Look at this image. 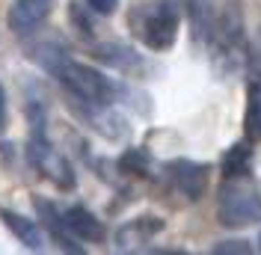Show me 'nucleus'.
I'll return each mask as SVG.
<instances>
[{
  "instance_id": "obj_12",
  "label": "nucleus",
  "mask_w": 261,
  "mask_h": 255,
  "mask_svg": "<svg viewBox=\"0 0 261 255\" xmlns=\"http://www.w3.org/2000/svg\"><path fill=\"white\" fill-rule=\"evenodd\" d=\"M252 169V148H249V140L246 143L231 145L223 158V175L226 178H246Z\"/></svg>"
},
{
  "instance_id": "obj_15",
  "label": "nucleus",
  "mask_w": 261,
  "mask_h": 255,
  "mask_svg": "<svg viewBox=\"0 0 261 255\" xmlns=\"http://www.w3.org/2000/svg\"><path fill=\"white\" fill-rule=\"evenodd\" d=\"M119 0H86V9H92L95 15H113Z\"/></svg>"
},
{
  "instance_id": "obj_10",
  "label": "nucleus",
  "mask_w": 261,
  "mask_h": 255,
  "mask_svg": "<svg viewBox=\"0 0 261 255\" xmlns=\"http://www.w3.org/2000/svg\"><path fill=\"white\" fill-rule=\"evenodd\" d=\"M244 134H246V140H249V143H261V65L258 63H252V68H249Z\"/></svg>"
},
{
  "instance_id": "obj_14",
  "label": "nucleus",
  "mask_w": 261,
  "mask_h": 255,
  "mask_svg": "<svg viewBox=\"0 0 261 255\" xmlns=\"http://www.w3.org/2000/svg\"><path fill=\"white\" fill-rule=\"evenodd\" d=\"M148 166H151V158L146 148H128L119 158V169L125 175H148Z\"/></svg>"
},
{
  "instance_id": "obj_2",
  "label": "nucleus",
  "mask_w": 261,
  "mask_h": 255,
  "mask_svg": "<svg viewBox=\"0 0 261 255\" xmlns=\"http://www.w3.org/2000/svg\"><path fill=\"white\" fill-rule=\"evenodd\" d=\"M27 119H30V140H27V163L39 175H45L60 190H71L74 187V169L65 160V155H60L54 143L48 140V119H45V107L30 104L27 107Z\"/></svg>"
},
{
  "instance_id": "obj_8",
  "label": "nucleus",
  "mask_w": 261,
  "mask_h": 255,
  "mask_svg": "<svg viewBox=\"0 0 261 255\" xmlns=\"http://www.w3.org/2000/svg\"><path fill=\"white\" fill-rule=\"evenodd\" d=\"M63 217H65L68 232H71L77 240H86V243H104V240H107V225L101 223L89 208L68 205L63 211Z\"/></svg>"
},
{
  "instance_id": "obj_16",
  "label": "nucleus",
  "mask_w": 261,
  "mask_h": 255,
  "mask_svg": "<svg viewBox=\"0 0 261 255\" xmlns=\"http://www.w3.org/2000/svg\"><path fill=\"white\" fill-rule=\"evenodd\" d=\"M214 252H249V246H246V240H226V243H217L214 246Z\"/></svg>"
},
{
  "instance_id": "obj_17",
  "label": "nucleus",
  "mask_w": 261,
  "mask_h": 255,
  "mask_svg": "<svg viewBox=\"0 0 261 255\" xmlns=\"http://www.w3.org/2000/svg\"><path fill=\"white\" fill-rule=\"evenodd\" d=\"M6 116H9V107H6V89H3V83H0V134H3V128H6Z\"/></svg>"
},
{
  "instance_id": "obj_5",
  "label": "nucleus",
  "mask_w": 261,
  "mask_h": 255,
  "mask_svg": "<svg viewBox=\"0 0 261 255\" xmlns=\"http://www.w3.org/2000/svg\"><path fill=\"white\" fill-rule=\"evenodd\" d=\"M166 178H169V184H172L181 196H187V199H193L196 202V199H202L205 190H208L211 169H208L205 163L178 158V160H172V163L166 166Z\"/></svg>"
},
{
  "instance_id": "obj_4",
  "label": "nucleus",
  "mask_w": 261,
  "mask_h": 255,
  "mask_svg": "<svg viewBox=\"0 0 261 255\" xmlns=\"http://www.w3.org/2000/svg\"><path fill=\"white\" fill-rule=\"evenodd\" d=\"M137 24V36L143 39V45L151 50H169L178 39V27H181V12L175 3H154L148 9H140L134 15Z\"/></svg>"
},
{
  "instance_id": "obj_9",
  "label": "nucleus",
  "mask_w": 261,
  "mask_h": 255,
  "mask_svg": "<svg viewBox=\"0 0 261 255\" xmlns=\"http://www.w3.org/2000/svg\"><path fill=\"white\" fill-rule=\"evenodd\" d=\"M0 220L12 232V238H18V243H24L27 249H33V252L45 249V228L36 220L18 214V211H9V208H0Z\"/></svg>"
},
{
  "instance_id": "obj_1",
  "label": "nucleus",
  "mask_w": 261,
  "mask_h": 255,
  "mask_svg": "<svg viewBox=\"0 0 261 255\" xmlns=\"http://www.w3.org/2000/svg\"><path fill=\"white\" fill-rule=\"evenodd\" d=\"M39 63L48 68L54 78L60 80L74 110L77 107H110L116 101V95L122 92V86L113 83L104 71H98L95 65L81 63V60H71L60 45H39Z\"/></svg>"
},
{
  "instance_id": "obj_7",
  "label": "nucleus",
  "mask_w": 261,
  "mask_h": 255,
  "mask_svg": "<svg viewBox=\"0 0 261 255\" xmlns=\"http://www.w3.org/2000/svg\"><path fill=\"white\" fill-rule=\"evenodd\" d=\"M50 15V0H12L6 21L15 36H30L36 27H42Z\"/></svg>"
},
{
  "instance_id": "obj_13",
  "label": "nucleus",
  "mask_w": 261,
  "mask_h": 255,
  "mask_svg": "<svg viewBox=\"0 0 261 255\" xmlns=\"http://www.w3.org/2000/svg\"><path fill=\"white\" fill-rule=\"evenodd\" d=\"M163 228V220H158V217H140V220H134V223H128L122 232H119V246L122 249H128L130 243H143V240H148L151 235H158Z\"/></svg>"
},
{
  "instance_id": "obj_11",
  "label": "nucleus",
  "mask_w": 261,
  "mask_h": 255,
  "mask_svg": "<svg viewBox=\"0 0 261 255\" xmlns=\"http://www.w3.org/2000/svg\"><path fill=\"white\" fill-rule=\"evenodd\" d=\"M95 57L104 65H110L116 71H125V74H137V71L146 65L137 50L128 48V45H119V42H104V45H98Z\"/></svg>"
},
{
  "instance_id": "obj_6",
  "label": "nucleus",
  "mask_w": 261,
  "mask_h": 255,
  "mask_svg": "<svg viewBox=\"0 0 261 255\" xmlns=\"http://www.w3.org/2000/svg\"><path fill=\"white\" fill-rule=\"evenodd\" d=\"M33 208H36V214H39V220H42V228L48 232L54 243L65 249V252H83V246L77 243V238L68 232V225H65V217L63 211L54 205L50 199H42V196H33Z\"/></svg>"
},
{
  "instance_id": "obj_3",
  "label": "nucleus",
  "mask_w": 261,
  "mask_h": 255,
  "mask_svg": "<svg viewBox=\"0 0 261 255\" xmlns=\"http://www.w3.org/2000/svg\"><path fill=\"white\" fill-rule=\"evenodd\" d=\"M217 217L226 228H241L261 220V190L244 178H228L217 196Z\"/></svg>"
}]
</instances>
